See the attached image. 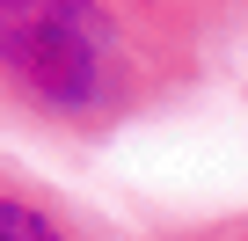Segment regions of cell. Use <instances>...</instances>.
<instances>
[{"label": "cell", "instance_id": "277c9868", "mask_svg": "<svg viewBox=\"0 0 248 241\" xmlns=\"http://www.w3.org/2000/svg\"><path fill=\"white\" fill-rule=\"evenodd\" d=\"M219 8H226V15H233V8H248V0H219Z\"/></svg>", "mask_w": 248, "mask_h": 241}, {"label": "cell", "instance_id": "7a4b0ae2", "mask_svg": "<svg viewBox=\"0 0 248 241\" xmlns=\"http://www.w3.org/2000/svg\"><path fill=\"white\" fill-rule=\"evenodd\" d=\"M0 241H124V234L59 183H44L37 168L0 161Z\"/></svg>", "mask_w": 248, "mask_h": 241}, {"label": "cell", "instance_id": "6da1fadb", "mask_svg": "<svg viewBox=\"0 0 248 241\" xmlns=\"http://www.w3.org/2000/svg\"><path fill=\"white\" fill-rule=\"evenodd\" d=\"M226 37L219 0H0V125L95 146L175 110Z\"/></svg>", "mask_w": 248, "mask_h": 241}, {"label": "cell", "instance_id": "3957f363", "mask_svg": "<svg viewBox=\"0 0 248 241\" xmlns=\"http://www.w3.org/2000/svg\"><path fill=\"white\" fill-rule=\"evenodd\" d=\"M146 241H248V205L241 212H219V219H190V226H161Z\"/></svg>", "mask_w": 248, "mask_h": 241}]
</instances>
